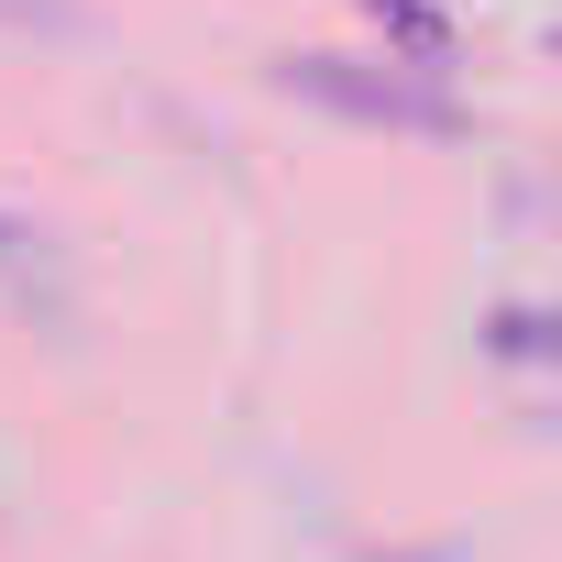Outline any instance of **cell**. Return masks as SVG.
Returning a JSON list of instances; mask_svg holds the SVG:
<instances>
[{"label":"cell","mask_w":562,"mask_h":562,"mask_svg":"<svg viewBox=\"0 0 562 562\" xmlns=\"http://www.w3.org/2000/svg\"><path fill=\"white\" fill-rule=\"evenodd\" d=\"M288 89L321 100V111H353V122H386V133H452L463 111L441 89H408V78H364L342 56H288Z\"/></svg>","instance_id":"6da1fadb"},{"label":"cell","mask_w":562,"mask_h":562,"mask_svg":"<svg viewBox=\"0 0 562 562\" xmlns=\"http://www.w3.org/2000/svg\"><path fill=\"white\" fill-rule=\"evenodd\" d=\"M485 353H507V364H551V353H562V321H551V310H496V321H485Z\"/></svg>","instance_id":"7a4b0ae2"},{"label":"cell","mask_w":562,"mask_h":562,"mask_svg":"<svg viewBox=\"0 0 562 562\" xmlns=\"http://www.w3.org/2000/svg\"><path fill=\"white\" fill-rule=\"evenodd\" d=\"M375 23H386L419 67H441V12H419V0H375Z\"/></svg>","instance_id":"3957f363"},{"label":"cell","mask_w":562,"mask_h":562,"mask_svg":"<svg viewBox=\"0 0 562 562\" xmlns=\"http://www.w3.org/2000/svg\"><path fill=\"white\" fill-rule=\"evenodd\" d=\"M0 23H67V0H0Z\"/></svg>","instance_id":"277c9868"}]
</instances>
